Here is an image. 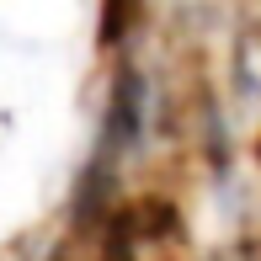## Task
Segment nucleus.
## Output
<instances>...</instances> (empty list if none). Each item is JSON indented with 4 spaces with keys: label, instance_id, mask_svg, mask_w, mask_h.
Returning a JSON list of instances; mask_svg holds the SVG:
<instances>
[{
    "label": "nucleus",
    "instance_id": "2",
    "mask_svg": "<svg viewBox=\"0 0 261 261\" xmlns=\"http://www.w3.org/2000/svg\"><path fill=\"white\" fill-rule=\"evenodd\" d=\"M256 155H261V144H256Z\"/></svg>",
    "mask_w": 261,
    "mask_h": 261
},
{
    "label": "nucleus",
    "instance_id": "1",
    "mask_svg": "<svg viewBox=\"0 0 261 261\" xmlns=\"http://www.w3.org/2000/svg\"><path fill=\"white\" fill-rule=\"evenodd\" d=\"M96 261H139V229H134V213L128 208H117V219L107 224Z\"/></svg>",
    "mask_w": 261,
    "mask_h": 261
}]
</instances>
